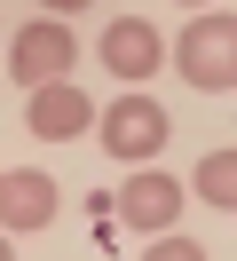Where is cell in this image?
Here are the masks:
<instances>
[{"instance_id":"cell-1","label":"cell","mask_w":237,"mask_h":261,"mask_svg":"<svg viewBox=\"0 0 237 261\" xmlns=\"http://www.w3.org/2000/svg\"><path fill=\"white\" fill-rule=\"evenodd\" d=\"M174 64H182V80L198 87V95H221V87H237V16L205 8V16L190 24L182 40H174Z\"/></svg>"},{"instance_id":"cell-2","label":"cell","mask_w":237,"mask_h":261,"mask_svg":"<svg viewBox=\"0 0 237 261\" xmlns=\"http://www.w3.org/2000/svg\"><path fill=\"white\" fill-rule=\"evenodd\" d=\"M166 135H174V119L158 111L150 95H126V103H111V111H103V150H111V159H126V166H150L158 150H166Z\"/></svg>"},{"instance_id":"cell-3","label":"cell","mask_w":237,"mask_h":261,"mask_svg":"<svg viewBox=\"0 0 237 261\" xmlns=\"http://www.w3.org/2000/svg\"><path fill=\"white\" fill-rule=\"evenodd\" d=\"M71 32H63L56 16H40V24H24L16 32V48H8V71H16V87H47V80H63L71 71Z\"/></svg>"},{"instance_id":"cell-4","label":"cell","mask_w":237,"mask_h":261,"mask_svg":"<svg viewBox=\"0 0 237 261\" xmlns=\"http://www.w3.org/2000/svg\"><path fill=\"white\" fill-rule=\"evenodd\" d=\"M182 182L174 174H158V166H142L135 182H119V222L126 229H174V214H182Z\"/></svg>"},{"instance_id":"cell-5","label":"cell","mask_w":237,"mask_h":261,"mask_svg":"<svg viewBox=\"0 0 237 261\" xmlns=\"http://www.w3.org/2000/svg\"><path fill=\"white\" fill-rule=\"evenodd\" d=\"M47 222H56V174L40 166L0 174V229H47Z\"/></svg>"},{"instance_id":"cell-6","label":"cell","mask_w":237,"mask_h":261,"mask_svg":"<svg viewBox=\"0 0 237 261\" xmlns=\"http://www.w3.org/2000/svg\"><path fill=\"white\" fill-rule=\"evenodd\" d=\"M87 119H95V103L79 95L71 80H47V87H32V111H24V127L40 135V143H71Z\"/></svg>"},{"instance_id":"cell-7","label":"cell","mask_w":237,"mask_h":261,"mask_svg":"<svg viewBox=\"0 0 237 261\" xmlns=\"http://www.w3.org/2000/svg\"><path fill=\"white\" fill-rule=\"evenodd\" d=\"M103 64L119 71V80H150V71L166 64V40H158L142 16H119V24L103 32Z\"/></svg>"},{"instance_id":"cell-8","label":"cell","mask_w":237,"mask_h":261,"mask_svg":"<svg viewBox=\"0 0 237 261\" xmlns=\"http://www.w3.org/2000/svg\"><path fill=\"white\" fill-rule=\"evenodd\" d=\"M190 190H198L205 206L237 214V150H205V159H198V174H190Z\"/></svg>"},{"instance_id":"cell-9","label":"cell","mask_w":237,"mask_h":261,"mask_svg":"<svg viewBox=\"0 0 237 261\" xmlns=\"http://www.w3.org/2000/svg\"><path fill=\"white\" fill-rule=\"evenodd\" d=\"M142 261H205V245H190V238H158V245H142Z\"/></svg>"},{"instance_id":"cell-10","label":"cell","mask_w":237,"mask_h":261,"mask_svg":"<svg viewBox=\"0 0 237 261\" xmlns=\"http://www.w3.org/2000/svg\"><path fill=\"white\" fill-rule=\"evenodd\" d=\"M40 8H47V16H71V8H87V0H40Z\"/></svg>"},{"instance_id":"cell-11","label":"cell","mask_w":237,"mask_h":261,"mask_svg":"<svg viewBox=\"0 0 237 261\" xmlns=\"http://www.w3.org/2000/svg\"><path fill=\"white\" fill-rule=\"evenodd\" d=\"M0 261H16V253H8V238H0Z\"/></svg>"},{"instance_id":"cell-12","label":"cell","mask_w":237,"mask_h":261,"mask_svg":"<svg viewBox=\"0 0 237 261\" xmlns=\"http://www.w3.org/2000/svg\"><path fill=\"white\" fill-rule=\"evenodd\" d=\"M182 8H205V0H182Z\"/></svg>"}]
</instances>
